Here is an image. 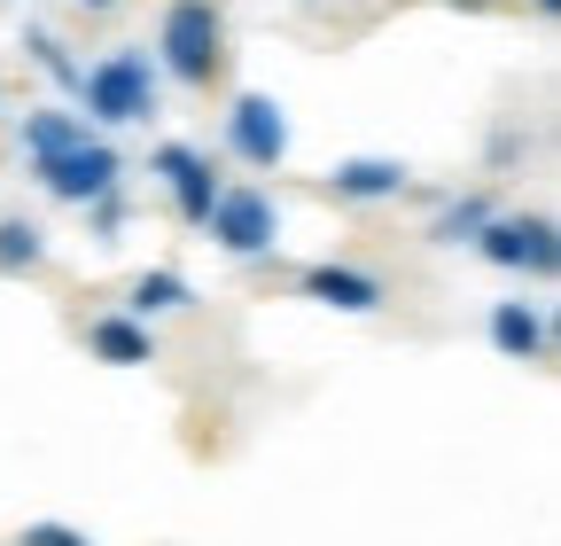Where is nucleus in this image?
I'll return each mask as SVG.
<instances>
[{"mask_svg": "<svg viewBox=\"0 0 561 546\" xmlns=\"http://www.w3.org/2000/svg\"><path fill=\"white\" fill-rule=\"evenodd\" d=\"M157 71L210 94L227 79V9L219 0H164V24H157Z\"/></svg>", "mask_w": 561, "mask_h": 546, "instance_id": "nucleus-1", "label": "nucleus"}, {"mask_svg": "<svg viewBox=\"0 0 561 546\" xmlns=\"http://www.w3.org/2000/svg\"><path fill=\"white\" fill-rule=\"evenodd\" d=\"M79 102L94 125H149L164 110V71L149 47H110L102 62H87L79 79Z\"/></svg>", "mask_w": 561, "mask_h": 546, "instance_id": "nucleus-2", "label": "nucleus"}, {"mask_svg": "<svg viewBox=\"0 0 561 546\" xmlns=\"http://www.w3.org/2000/svg\"><path fill=\"white\" fill-rule=\"evenodd\" d=\"M476 250H483V265L523 273V282H553L561 273V235L546 212H491L476 227Z\"/></svg>", "mask_w": 561, "mask_h": 546, "instance_id": "nucleus-3", "label": "nucleus"}, {"mask_svg": "<svg viewBox=\"0 0 561 546\" xmlns=\"http://www.w3.org/2000/svg\"><path fill=\"white\" fill-rule=\"evenodd\" d=\"M32 180L55 195V203H94V195H110V187H125V157L102 141V133H79L70 149H55V157H39L32 164Z\"/></svg>", "mask_w": 561, "mask_h": 546, "instance_id": "nucleus-4", "label": "nucleus"}, {"mask_svg": "<svg viewBox=\"0 0 561 546\" xmlns=\"http://www.w3.org/2000/svg\"><path fill=\"white\" fill-rule=\"evenodd\" d=\"M210 242H219L227 258H273L280 250V203L265 187H219V203L203 212Z\"/></svg>", "mask_w": 561, "mask_h": 546, "instance_id": "nucleus-5", "label": "nucleus"}, {"mask_svg": "<svg viewBox=\"0 0 561 546\" xmlns=\"http://www.w3.org/2000/svg\"><path fill=\"white\" fill-rule=\"evenodd\" d=\"M227 149L250 164V172H280L289 164V110L273 94H234L227 110Z\"/></svg>", "mask_w": 561, "mask_h": 546, "instance_id": "nucleus-6", "label": "nucleus"}, {"mask_svg": "<svg viewBox=\"0 0 561 546\" xmlns=\"http://www.w3.org/2000/svg\"><path fill=\"white\" fill-rule=\"evenodd\" d=\"M149 180H164V195H172V212H180V227H203V212L219 203V164H210L203 149H187V141H164L157 157H149Z\"/></svg>", "mask_w": 561, "mask_h": 546, "instance_id": "nucleus-7", "label": "nucleus"}, {"mask_svg": "<svg viewBox=\"0 0 561 546\" xmlns=\"http://www.w3.org/2000/svg\"><path fill=\"white\" fill-rule=\"evenodd\" d=\"M297 297H312V305H328V312H351V320H367V312L390 305L382 273H367V265H335V258H320V265L297 273Z\"/></svg>", "mask_w": 561, "mask_h": 546, "instance_id": "nucleus-8", "label": "nucleus"}, {"mask_svg": "<svg viewBox=\"0 0 561 546\" xmlns=\"http://www.w3.org/2000/svg\"><path fill=\"white\" fill-rule=\"evenodd\" d=\"M320 195H335V203H398V195H413V172L398 157H343V164H328Z\"/></svg>", "mask_w": 561, "mask_h": 546, "instance_id": "nucleus-9", "label": "nucleus"}, {"mask_svg": "<svg viewBox=\"0 0 561 546\" xmlns=\"http://www.w3.org/2000/svg\"><path fill=\"white\" fill-rule=\"evenodd\" d=\"M87 352H94L102 367H149V360H157V320L102 312V320H87Z\"/></svg>", "mask_w": 561, "mask_h": 546, "instance_id": "nucleus-10", "label": "nucleus"}, {"mask_svg": "<svg viewBox=\"0 0 561 546\" xmlns=\"http://www.w3.org/2000/svg\"><path fill=\"white\" fill-rule=\"evenodd\" d=\"M483 328H491V344H500V360H530V367H538V360L553 352L546 320H538V312H530L523 297H500V305H491V320H483Z\"/></svg>", "mask_w": 561, "mask_h": 546, "instance_id": "nucleus-11", "label": "nucleus"}, {"mask_svg": "<svg viewBox=\"0 0 561 546\" xmlns=\"http://www.w3.org/2000/svg\"><path fill=\"white\" fill-rule=\"evenodd\" d=\"M195 305V282L172 265H149V273H133V289H125V312L133 320H164V312H187Z\"/></svg>", "mask_w": 561, "mask_h": 546, "instance_id": "nucleus-12", "label": "nucleus"}, {"mask_svg": "<svg viewBox=\"0 0 561 546\" xmlns=\"http://www.w3.org/2000/svg\"><path fill=\"white\" fill-rule=\"evenodd\" d=\"M491 212H500L491 195H437V212H430V227H421V235H430L437 250H460V242H476V227H483Z\"/></svg>", "mask_w": 561, "mask_h": 546, "instance_id": "nucleus-13", "label": "nucleus"}, {"mask_svg": "<svg viewBox=\"0 0 561 546\" xmlns=\"http://www.w3.org/2000/svg\"><path fill=\"white\" fill-rule=\"evenodd\" d=\"M79 133H87V117H70V110H32V117H24V133H16V149H24V164H39V157L70 149Z\"/></svg>", "mask_w": 561, "mask_h": 546, "instance_id": "nucleus-14", "label": "nucleus"}, {"mask_svg": "<svg viewBox=\"0 0 561 546\" xmlns=\"http://www.w3.org/2000/svg\"><path fill=\"white\" fill-rule=\"evenodd\" d=\"M47 265V227L39 219H0V273H39Z\"/></svg>", "mask_w": 561, "mask_h": 546, "instance_id": "nucleus-15", "label": "nucleus"}, {"mask_svg": "<svg viewBox=\"0 0 561 546\" xmlns=\"http://www.w3.org/2000/svg\"><path fill=\"white\" fill-rule=\"evenodd\" d=\"M24 55L39 62V71H47V79H55V87H62L70 102H79V79H87V62L70 55V47H62V39L47 32V24H32V32H24Z\"/></svg>", "mask_w": 561, "mask_h": 546, "instance_id": "nucleus-16", "label": "nucleus"}, {"mask_svg": "<svg viewBox=\"0 0 561 546\" xmlns=\"http://www.w3.org/2000/svg\"><path fill=\"white\" fill-rule=\"evenodd\" d=\"M79 212H87V235H94V242H125V187H110V195L79 203Z\"/></svg>", "mask_w": 561, "mask_h": 546, "instance_id": "nucleus-17", "label": "nucleus"}, {"mask_svg": "<svg viewBox=\"0 0 561 546\" xmlns=\"http://www.w3.org/2000/svg\"><path fill=\"white\" fill-rule=\"evenodd\" d=\"M16 546H87V531H70V523H24Z\"/></svg>", "mask_w": 561, "mask_h": 546, "instance_id": "nucleus-18", "label": "nucleus"}, {"mask_svg": "<svg viewBox=\"0 0 561 546\" xmlns=\"http://www.w3.org/2000/svg\"><path fill=\"white\" fill-rule=\"evenodd\" d=\"M523 149H530V141H523V133H500V141H491V164H515Z\"/></svg>", "mask_w": 561, "mask_h": 546, "instance_id": "nucleus-19", "label": "nucleus"}, {"mask_svg": "<svg viewBox=\"0 0 561 546\" xmlns=\"http://www.w3.org/2000/svg\"><path fill=\"white\" fill-rule=\"evenodd\" d=\"M79 9H87V16H110V9H117V0H79Z\"/></svg>", "mask_w": 561, "mask_h": 546, "instance_id": "nucleus-20", "label": "nucleus"}, {"mask_svg": "<svg viewBox=\"0 0 561 546\" xmlns=\"http://www.w3.org/2000/svg\"><path fill=\"white\" fill-rule=\"evenodd\" d=\"M305 9H320V0H305Z\"/></svg>", "mask_w": 561, "mask_h": 546, "instance_id": "nucleus-21", "label": "nucleus"}]
</instances>
